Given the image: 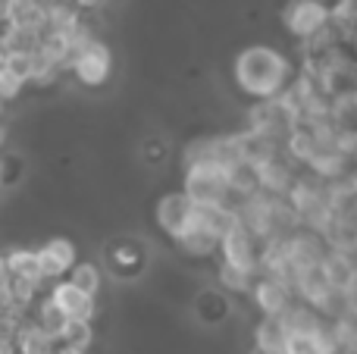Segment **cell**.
Here are the masks:
<instances>
[{
    "label": "cell",
    "mask_w": 357,
    "mask_h": 354,
    "mask_svg": "<svg viewBox=\"0 0 357 354\" xmlns=\"http://www.w3.org/2000/svg\"><path fill=\"white\" fill-rule=\"evenodd\" d=\"M235 85L254 100H270L279 98L291 88L295 72H291L289 60L282 50L270 47V44H251L235 56Z\"/></svg>",
    "instance_id": "6da1fadb"
},
{
    "label": "cell",
    "mask_w": 357,
    "mask_h": 354,
    "mask_svg": "<svg viewBox=\"0 0 357 354\" xmlns=\"http://www.w3.org/2000/svg\"><path fill=\"white\" fill-rule=\"evenodd\" d=\"M154 220H157V229H160L163 236L178 242L182 236L195 232L197 226L204 223V210L185 188H178V192H167L160 201H157Z\"/></svg>",
    "instance_id": "7a4b0ae2"
},
{
    "label": "cell",
    "mask_w": 357,
    "mask_h": 354,
    "mask_svg": "<svg viewBox=\"0 0 357 354\" xmlns=\"http://www.w3.org/2000/svg\"><path fill=\"white\" fill-rule=\"evenodd\" d=\"M329 22H333V6H326L323 0H289V6L282 10V25L301 44L320 35Z\"/></svg>",
    "instance_id": "3957f363"
},
{
    "label": "cell",
    "mask_w": 357,
    "mask_h": 354,
    "mask_svg": "<svg viewBox=\"0 0 357 354\" xmlns=\"http://www.w3.org/2000/svg\"><path fill=\"white\" fill-rule=\"evenodd\" d=\"M113 72V56L100 38H94L91 44L79 47L69 60V75H75V82L85 88H100Z\"/></svg>",
    "instance_id": "277c9868"
},
{
    "label": "cell",
    "mask_w": 357,
    "mask_h": 354,
    "mask_svg": "<svg viewBox=\"0 0 357 354\" xmlns=\"http://www.w3.org/2000/svg\"><path fill=\"white\" fill-rule=\"evenodd\" d=\"M38 261H41V270H44V279L47 282H56V279H66L73 273V267L79 263V248H75L73 238H63V236H54L38 248Z\"/></svg>",
    "instance_id": "5b68a950"
},
{
    "label": "cell",
    "mask_w": 357,
    "mask_h": 354,
    "mask_svg": "<svg viewBox=\"0 0 357 354\" xmlns=\"http://www.w3.org/2000/svg\"><path fill=\"white\" fill-rule=\"evenodd\" d=\"M50 298L69 314V320H94L98 317V298L82 292L73 279H56L47 286Z\"/></svg>",
    "instance_id": "8992f818"
},
{
    "label": "cell",
    "mask_w": 357,
    "mask_h": 354,
    "mask_svg": "<svg viewBox=\"0 0 357 354\" xmlns=\"http://www.w3.org/2000/svg\"><path fill=\"white\" fill-rule=\"evenodd\" d=\"M289 326H285L282 317H257L251 330V345L266 351H285L289 348Z\"/></svg>",
    "instance_id": "52a82bcc"
},
{
    "label": "cell",
    "mask_w": 357,
    "mask_h": 354,
    "mask_svg": "<svg viewBox=\"0 0 357 354\" xmlns=\"http://www.w3.org/2000/svg\"><path fill=\"white\" fill-rule=\"evenodd\" d=\"M107 261H110V267L116 270L119 276H123V273H135V270L144 263V251L138 248L135 242H126V238H123V242H116L110 251H107Z\"/></svg>",
    "instance_id": "ba28073f"
},
{
    "label": "cell",
    "mask_w": 357,
    "mask_h": 354,
    "mask_svg": "<svg viewBox=\"0 0 357 354\" xmlns=\"http://www.w3.org/2000/svg\"><path fill=\"white\" fill-rule=\"evenodd\" d=\"M66 279H73L75 286L82 288V292L94 295V298H100V288H104V273H100V267L94 261H79L73 267V273L66 276Z\"/></svg>",
    "instance_id": "9c48e42d"
},
{
    "label": "cell",
    "mask_w": 357,
    "mask_h": 354,
    "mask_svg": "<svg viewBox=\"0 0 357 354\" xmlns=\"http://www.w3.org/2000/svg\"><path fill=\"white\" fill-rule=\"evenodd\" d=\"M229 295H220V292H207V295H201L197 298V314H201V320L204 323H210V326H216V323H222V320L229 317Z\"/></svg>",
    "instance_id": "30bf717a"
},
{
    "label": "cell",
    "mask_w": 357,
    "mask_h": 354,
    "mask_svg": "<svg viewBox=\"0 0 357 354\" xmlns=\"http://www.w3.org/2000/svg\"><path fill=\"white\" fill-rule=\"evenodd\" d=\"M94 339H98V330H94V320H73V323L66 326V332H63L60 342L75 345V348H82V351H91Z\"/></svg>",
    "instance_id": "8fae6325"
},
{
    "label": "cell",
    "mask_w": 357,
    "mask_h": 354,
    "mask_svg": "<svg viewBox=\"0 0 357 354\" xmlns=\"http://www.w3.org/2000/svg\"><path fill=\"white\" fill-rule=\"evenodd\" d=\"M54 354H88V351L75 348V345H66V342H60V345H56V351H54Z\"/></svg>",
    "instance_id": "7c38bea8"
}]
</instances>
